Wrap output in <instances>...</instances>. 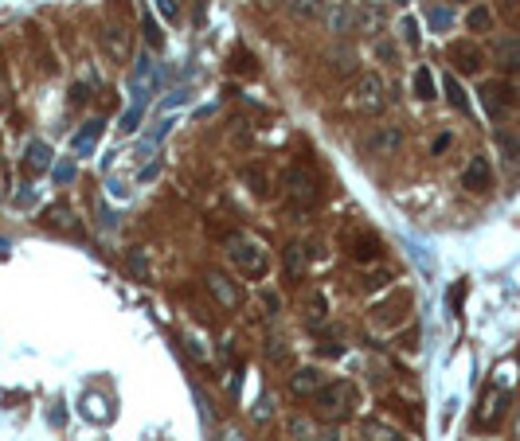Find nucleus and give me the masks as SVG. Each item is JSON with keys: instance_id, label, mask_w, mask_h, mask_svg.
Wrapping results in <instances>:
<instances>
[{"instance_id": "1", "label": "nucleus", "mask_w": 520, "mask_h": 441, "mask_svg": "<svg viewBox=\"0 0 520 441\" xmlns=\"http://www.w3.org/2000/svg\"><path fill=\"white\" fill-rule=\"evenodd\" d=\"M309 403H313V418L337 426V422H348V418L356 414L360 390H356V383H352V379H325V387H321L317 395L309 398Z\"/></svg>"}, {"instance_id": "2", "label": "nucleus", "mask_w": 520, "mask_h": 441, "mask_svg": "<svg viewBox=\"0 0 520 441\" xmlns=\"http://www.w3.org/2000/svg\"><path fill=\"white\" fill-rule=\"evenodd\" d=\"M228 258L235 273H239L243 281H267L270 273V250L262 247L259 239H251V234H231L228 239Z\"/></svg>"}, {"instance_id": "3", "label": "nucleus", "mask_w": 520, "mask_h": 441, "mask_svg": "<svg viewBox=\"0 0 520 441\" xmlns=\"http://www.w3.org/2000/svg\"><path fill=\"white\" fill-rule=\"evenodd\" d=\"M282 192H286L293 211H309L321 203V180L309 164H290V169H282Z\"/></svg>"}, {"instance_id": "4", "label": "nucleus", "mask_w": 520, "mask_h": 441, "mask_svg": "<svg viewBox=\"0 0 520 441\" xmlns=\"http://www.w3.org/2000/svg\"><path fill=\"white\" fill-rule=\"evenodd\" d=\"M508 406H513V387H505V383H497L493 379V383L482 390L477 406H474V429L477 434H493V429H501Z\"/></svg>"}, {"instance_id": "5", "label": "nucleus", "mask_w": 520, "mask_h": 441, "mask_svg": "<svg viewBox=\"0 0 520 441\" xmlns=\"http://www.w3.org/2000/svg\"><path fill=\"white\" fill-rule=\"evenodd\" d=\"M384 106H388V98H384V78H380L376 71L356 75L352 91L345 94V110H352V114H380Z\"/></svg>"}, {"instance_id": "6", "label": "nucleus", "mask_w": 520, "mask_h": 441, "mask_svg": "<svg viewBox=\"0 0 520 441\" xmlns=\"http://www.w3.org/2000/svg\"><path fill=\"white\" fill-rule=\"evenodd\" d=\"M482 106H485V114L493 117V122H505L508 114H513V106H516V91L505 83V78H489V83H482Z\"/></svg>"}, {"instance_id": "7", "label": "nucleus", "mask_w": 520, "mask_h": 441, "mask_svg": "<svg viewBox=\"0 0 520 441\" xmlns=\"http://www.w3.org/2000/svg\"><path fill=\"white\" fill-rule=\"evenodd\" d=\"M204 289L212 293V301H215V305H220L223 312H239V309H243V293H239V286H235L228 273L208 270V273H204Z\"/></svg>"}, {"instance_id": "8", "label": "nucleus", "mask_w": 520, "mask_h": 441, "mask_svg": "<svg viewBox=\"0 0 520 441\" xmlns=\"http://www.w3.org/2000/svg\"><path fill=\"white\" fill-rule=\"evenodd\" d=\"M446 63L454 67V75H477L485 67V51L474 39H454V43L446 47Z\"/></svg>"}, {"instance_id": "9", "label": "nucleus", "mask_w": 520, "mask_h": 441, "mask_svg": "<svg viewBox=\"0 0 520 441\" xmlns=\"http://www.w3.org/2000/svg\"><path fill=\"white\" fill-rule=\"evenodd\" d=\"M404 141H407L404 125H380V130H372V137H364V153L376 156V161H388V156L404 149Z\"/></svg>"}, {"instance_id": "10", "label": "nucleus", "mask_w": 520, "mask_h": 441, "mask_svg": "<svg viewBox=\"0 0 520 441\" xmlns=\"http://www.w3.org/2000/svg\"><path fill=\"white\" fill-rule=\"evenodd\" d=\"M98 43H102V51L114 63H125L130 59V28H125V20H106L102 32H98Z\"/></svg>"}, {"instance_id": "11", "label": "nucleus", "mask_w": 520, "mask_h": 441, "mask_svg": "<svg viewBox=\"0 0 520 441\" xmlns=\"http://www.w3.org/2000/svg\"><path fill=\"white\" fill-rule=\"evenodd\" d=\"M462 188L474 192V195H485L493 188V164L485 161V156H469L466 169H462Z\"/></svg>"}, {"instance_id": "12", "label": "nucleus", "mask_w": 520, "mask_h": 441, "mask_svg": "<svg viewBox=\"0 0 520 441\" xmlns=\"http://www.w3.org/2000/svg\"><path fill=\"white\" fill-rule=\"evenodd\" d=\"M325 387V371L321 367H293V375H290V395L293 398H313L317 390Z\"/></svg>"}, {"instance_id": "13", "label": "nucleus", "mask_w": 520, "mask_h": 441, "mask_svg": "<svg viewBox=\"0 0 520 441\" xmlns=\"http://www.w3.org/2000/svg\"><path fill=\"white\" fill-rule=\"evenodd\" d=\"M348 258L360 262V266H368V262H380V258H384V242H380L372 231L352 234V239H348Z\"/></svg>"}, {"instance_id": "14", "label": "nucleus", "mask_w": 520, "mask_h": 441, "mask_svg": "<svg viewBox=\"0 0 520 441\" xmlns=\"http://www.w3.org/2000/svg\"><path fill=\"white\" fill-rule=\"evenodd\" d=\"M282 270H286L290 281H301L309 273V247L306 242H286L282 250Z\"/></svg>"}, {"instance_id": "15", "label": "nucleus", "mask_w": 520, "mask_h": 441, "mask_svg": "<svg viewBox=\"0 0 520 441\" xmlns=\"http://www.w3.org/2000/svg\"><path fill=\"white\" fill-rule=\"evenodd\" d=\"M493 63L501 71H520V35H501L493 43Z\"/></svg>"}, {"instance_id": "16", "label": "nucleus", "mask_w": 520, "mask_h": 441, "mask_svg": "<svg viewBox=\"0 0 520 441\" xmlns=\"http://www.w3.org/2000/svg\"><path fill=\"white\" fill-rule=\"evenodd\" d=\"M47 169H52V145H47V141H28V149H24V172L28 176H44Z\"/></svg>"}, {"instance_id": "17", "label": "nucleus", "mask_w": 520, "mask_h": 441, "mask_svg": "<svg viewBox=\"0 0 520 441\" xmlns=\"http://www.w3.org/2000/svg\"><path fill=\"white\" fill-rule=\"evenodd\" d=\"M325 317H329L325 293H321V289H309L306 301H301V320H306L309 328H321V325H325Z\"/></svg>"}, {"instance_id": "18", "label": "nucleus", "mask_w": 520, "mask_h": 441, "mask_svg": "<svg viewBox=\"0 0 520 441\" xmlns=\"http://www.w3.org/2000/svg\"><path fill=\"white\" fill-rule=\"evenodd\" d=\"M356 441H407V437H404V429L388 426L384 418H368V422L360 426V437Z\"/></svg>"}, {"instance_id": "19", "label": "nucleus", "mask_w": 520, "mask_h": 441, "mask_svg": "<svg viewBox=\"0 0 520 441\" xmlns=\"http://www.w3.org/2000/svg\"><path fill=\"white\" fill-rule=\"evenodd\" d=\"M399 309H407V293L396 289L388 301L372 305V320H376V325H396V320H399Z\"/></svg>"}, {"instance_id": "20", "label": "nucleus", "mask_w": 520, "mask_h": 441, "mask_svg": "<svg viewBox=\"0 0 520 441\" xmlns=\"http://www.w3.org/2000/svg\"><path fill=\"white\" fill-rule=\"evenodd\" d=\"M466 28H469L474 35L493 32V8H489V4H469V12H466Z\"/></svg>"}, {"instance_id": "21", "label": "nucleus", "mask_w": 520, "mask_h": 441, "mask_svg": "<svg viewBox=\"0 0 520 441\" xmlns=\"http://www.w3.org/2000/svg\"><path fill=\"white\" fill-rule=\"evenodd\" d=\"M24 39L36 47L39 71H44V75H52V71H55V59H52V51H47V43H44V35H39V28H36V24H28V28H24Z\"/></svg>"}, {"instance_id": "22", "label": "nucleus", "mask_w": 520, "mask_h": 441, "mask_svg": "<svg viewBox=\"0 0 520 441\" xmlns=\"http://www.w3.org/2000/svg\"><path fill=\"white\" fill-rule=\"evenodd\" d=\"M243 184H247L259 200H267L270 195V172L262 169V164H247V169H243Z\"/></svg>"}, {"instance_id": "23", "label": "nucleus", "mask_w": 520, "mask_h": 441, "mask_svg": "<svg viewBox=\"0 0 520 441\" xmlns=\"http://www.w3.org/2000/svg\"><path fill=\"white\" fill-rule=\"evenodd\" d=\"M329 32H356V8L352 4H337L329 12Z\"/></svg>"}, {"instance_id": "24", "label": "nucleus", "mask_w": 520, "mask_h": 441, "mask_svg": "<svg viewBox=\"0 0 520 441\" xmlns=\"http://www.w3.org/2000/svg\"><path fill=\"white\" fill-rule=\"evenodd\" d=\"M411 91H415V98L419 102H435V71L430 67H419L415 71V78H411Z\"/></svg>"}, {"instance_id": "25", "label": "nucleus", "mask_w": 520, "mask_h": 441, "mask_svg": "<svg viewBox=\"0 0 520 441\" xmlns=\"http://www.w3.org/2000/svg\"><path fill=\"white\" fill-rule=\"evenodd\" d=\"M443 91H446L450 106H454L458 114H469V98H466V91H462V83H458V75H454V71H450V75L443 78Z\"/></svg>"}, {"instance_id": "26", "label": "nucleus", "mask_w": 520, "mask_h": 441, "mask_svg": "<svg viewBox=\"0 0 520 441\" xmlns=\"http://www.w3.org/2000/svg\"><path fill=\"white\" fill-rule=\"evenodd\" d=\"M98 137H102V122H98V117H94V122H91V125H86V130H83V133H78V137H75V153H78V156L94 153Z\"/></svg>"}, {"instance_id": "27", "label": "nucleus", "mask_w": 520, "mask_h": 441, "mask_svg": "<svg viewBox=\"0 0 520 441\" xmlns=\"http://www.w3.org/2000/svg\"><path fill=\"white\" fill-rule=\"evenodd\" d=\"M497 16H501L513 32H520V0H497Z\"/></svg>"}, {"instance_id": "28", "label": "nucleus", "mask_w": 520, "mask_h": 441, "mask_svg": "<svg viewBox=\"0 0 520 441\" xmlns=\"http://www.w3.org/2000/svg\"><path fill=\"white\" fill-rule=\"evenodd\" d=\"M430 28H438V32H446V28L450 24H454V12H450V8L446 4H438V8H430Z\"/></svg>"}, {"instance_id": "29", "label": "nucleus", "mask_w": 520, "mask_h": 441, "mask_svg": "<svg viewBox=\"0 0 520 441\" xmlns=\"http://www.w3.org/2000/svg\"><path fill=\"white\" fill-rule=\"evenodd\" d=\"M270 364H290V348H286V340H270Z\"/></svg>"}, {"instance_id": "30", "label": "nucleus", "mask_w": 520, "mask_h": 441, "mask_svg": "<svg viewBox=\"0 0 520 441\" xmlns=\"http://www.w3.org/2000/svg\"><path fill=\"white\" fill-rule=\"evenodd\" d=\"M141 110H145L141 102H137V106H130V110H125V117H122V133H133V130H137V122H141Z\"/></svg>"}, {"instance_id": "31", "label": "nucleus", "mask_w": 520, "mask_h": 441, "mask_svg": "<svg viewBox=\"0 0 520 441\" xmlns=\"http://www.w3.org/2000/svg\"><path fill=\"white\" fill-rule=\"evenodd\" d=\"M290 434H298V441H309V434H313V426H309V418H290Z\"/></svg>"}, {"instance_id": "32", "label": "nucleus", "mask_w": 520, "mask_h": 441, "mask_svg": "<svg viewBox=\"0 0 520 441\" xmlns=\"http://www.w3.org/2000/svg\"><path fill=\"white\" fill-rule=\"evenodd\" d=\"M145 39H149V47H164V35H161V28L153 24V16H145Z\"/></svg>"}, {"instance_id": "33", "label": "nucleus", "mask_w": 520, "mask_h": 441, "mask_svg": "<svg viewBox=\"0 0 520 441\" xmlns=\"http://www.w3.org/2000/svg\"><path fill=\"white\" fill-rule=\"evenodd\" d=\"M497 145L505 149V161H516V156H520V145H516L508 133H497Z\"/></svg>"}, {"instance_id": "34", "label": "nucleus", "mask_w": 520, "mask_h": 441, "mask_svg": "<svg viewBox=\"0 0 520 441\" xmlns=\"http://www.w3.org/2000/svg\"><path fill=\"white\" fill-rule=\"evenodd\" d=\"M235 71H247V75L259 71V67H254V55L251 51H235Z\"/></svg>"}, {"instance_id": "35", "label": "nucleus", "mask_w": 520, "mask_h": 441, "mask_svg": "<svg viewBox=\"0 0 520 441\" xmlns=\"http://www.w3.org/2000/svg\"><path fill=\"white\" fill-rule=\"evenodd\" d=\"M462 297H466V281H458V286L450 289V312L462 309Z\"/></svg>"}, {"instance_id": "36", "label": "nucleus", "mask_w": 520, "mask_h": 441, "mask_svg": "<svg viewBox=\"0 0 520 441\" xmlns=\"http://www.w3.org/2000/svg\"><path fill=\"white\" fill-rule=\"evenodd\" d=\"M404 39H407V47H419V28H415V20H404Z\"/></svg>"}, {"instance_id": "37", "label": "nucleus", "mask_w": 520, "mask_h": 441, "mask_svg": "<svg viewBox=\"0 0 520 441\" xmlns=\"http://www.w3.org/2000/svg\"><path fill=\"white\" fill-rule=\"evenodd\" d=\"M156 8H161L169 20H180V8H176V0H156Z\"/></svg>"}, {"instance_id": "38", "label": "nucleus", "mask_w": 520, "mask_h": 441, "mask_svg": "<svg viewBox=\"0 0 520 441\" xmlns=\"http://www.w3.org/2000/svg\"><path fill=\"white\" fill-rule=\"evenodd\" d=\"M130 266H133L137 273H141V278H149V270H145V258H141V250H133V254H130Z\"/></svg>"}, {"instance_id": "39", "label": "nucleus", "mask_w": 520, "mask_h": 441, "mask_svg": "<svg viewBox=\"0 0 520 441\" xmlns=\"http://www.w3.org/2000/svg\"><path fill=\"white\" fill-rule=\"evenodd\" d=\"M55 176H59V180H63V184H71V180H75V164H59Z\"/></svg>"}, {"instance_id": "40", "label": "nucleus", "mask_w": 520, "mask_h": 441, "mask_svg": "<svg viewBox=\"0 0 520 441\" xmlns=\"http://www.w3.org/2000/svg\"><path fill=\"white\" fill-rule=\"evenodd\" d=\"M223 441H243V437L235 434V429H228V434H223Z\"/></svg>"}, {"instance_id": "41", "label": "nucleus", "mask_w": 520, "mask_h": 441, "mask_svg": "<svg viewBox=\"0 0 520 441\" xmlns=\"http://www.w3.org/2000/svg\"><path fill=\"white\" fill-rule=\"evenodd\" d=\"M450 4H477V0H450Z\"/></svg>"}, {"instance_id": "42", "label": "nucleus", "mask_w": 520, "mask_h": 441, "mask_svg": "<svg viewBox=\"0 0 520 441\" xmlns=\"http://www.w3.org/2000/svg\"><path fill=\"white\" fill-rule=\"evenodd\" d=\"M516 437H520V418H516Z\"/></svg>"}]
</instances>
